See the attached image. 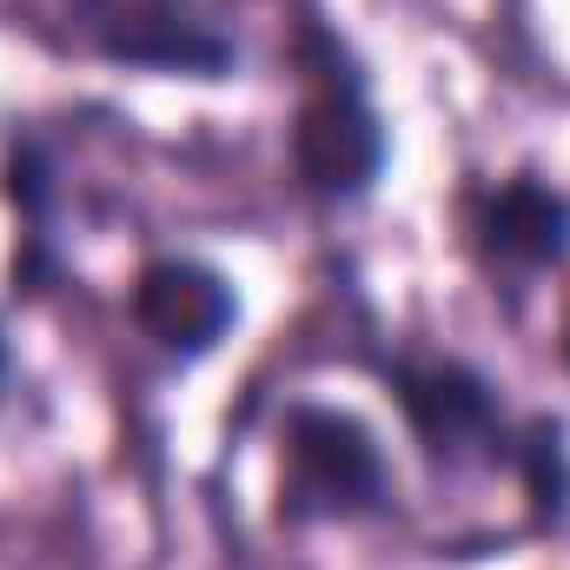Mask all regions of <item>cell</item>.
<instances>
[{
  "label": "cell",
  "mask_w": 570,
  "mask_h": 570,
  "mask_svg": "<svg viewBox=\"0 0 570 570\" xmlns=\"http://www.w3.org/2000/svg\"><path fill=\"white\" fill-rule=\"evenodd\" d=\"M285 67H292V120H285V186L318 219L372 206L392 173V127L379 107L372 60L332 20L325 0H285Z\"/></svg>",
  "instance_id": "6da1fadb"
},
{
  "label": "cell",
  "mask_w": 570,
  "mask_h": 570,
  "mask_svg": "<svg viewBox=\"0 0 570 570\" xmlns=\"http://www.w3.org/2000/svg\"><path fill=\"white\" fill-rule=\"evenodd\" d=\"M273 518L285 531L399 518V478H392L379 425L352 405H332V399H285Z\"/></svg>",
  "instance_id": "7a4b0ae2"
},
{
  "label": "cell",
  "mask_w": 570,
  "mask_h": 570,
  "mask_svg": "<svg viewBox=\"0 0 570 570\" xmlns=\"http://www.w3.org/2000/svg\"><path fill=\"white\" fill-rule=\"evenodd\" d=\"M385 399L399 405L405 438L431 478H464V471H504L518 464V431L524 412L504 405V385L458 358V352H379L372 358Z\"/></svg>",
  "instance_id": "3957f363"
},
{
  "label": "cell",
  "mask_w": 570,
  "mask_h": 570,
  "mask_svg": "<svg viewBox=\"0 0 570 570\" xmlns=\"http://www.w3.org/2000/svg\"><path fill=\"white\" fill-rule=\"evenodd\" d=\"M451 219L471 273L504 318H518L524 298L570 266V193L544 166L471 173L451 199Z\"/></svg>",
  "instance_id": "277c9868"
},
{
  "label": "cell",
  "mask_w": 570,
  "mask_h": 570,
  "mask_svg": "<svg viewBox=\"0 0 570 570\" xmlns=\"http://www.w3.org/2000/svg\"><path fill=\"white\" fill-rule=\"evenodd\" d=\"M67 40L100 67L193 87H226L246 67L213 0H67Z\"/></svg>",
  "instance_id": "5b68a950"
},
{
  "label": "cell",
  "mask_w": 570,
  "mask_h": 570,
  "mask_svg": "<svg viewBox=\"0 0 570 570\" xmlns=\"http://www.w3.org/2000/svg\"><path fill=\"white\" fill-rule=\"evenodd\" d=\"M127 318L166 372L206 365L246 318L239 279L199 253H153L127 285Z\"/></svg>",
  "instance_id": "8992f818"
},
{
  "label": "cell",
  "mask_w": 570,
  "mask_h": 570,
  "mask_svg": "<svg viewBox=\"0 0 570 570\" xmlns=\"http://www.w3.org/2000/svg\"><path fill=\"white\" fill-rule=\"evenodd\" d=\"M0 193L20 219L13 233V298H40L53 292L67 259H60V159L33 127L13 134L0 153Z\"/></svg>",
  "instance_id": "52a82bcc"
},
{
  "label": "cell",
  "mask_w": 570,
  "mask_h": 570,
  "mask_svg": "<svg viewBox=\"0 0 570 570\" xmlns=\"http://www.w3.org/2000/svg\"><path fill=\"white\" fill-rule=\"evenodd\" d=\"M511 484H518V498H524L531 531H558L570 518V425L558 412H524Z\"/></svg>",
  "instance_id": "ba28073f"
},
{
  "label": "cell",
  "mask_w": 570,
  "mask_h": 570,
  "mask_svg": "<svg viewBox=\"0 0 570 570\" xmlns=\"http://www.w3.org/2000/svg\"><path fill=\"white\" fill-rule=\"evenodd\" d=\"M7 385H13V338H7V318H0V405H7Z\"/></svg>",
  "instance_id": "9c48e42d"
},
{
  "label": "cell",
  "mask_w": 570,
  "mask_h": 570,
  "mask_svg": "<svg viewBox=\"0 0 570 570\" xmlns=\"http://www.w3.org/2000/svg\"><path fill=\"white\" fill-rule=\"evenodd\" d=\"M558 358H564V365H570V332H564V345H558Z\"/></svg>",
  "instance_id": "30bf717a"
}]
</instances>
